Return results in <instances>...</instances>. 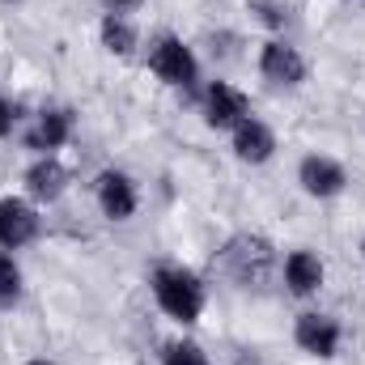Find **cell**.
Masks as SVG:
<instances>
[{
    "label": "cell",
    "instance_id": "1",
    "mask_svg": "<svg viewBox=\"0 0 365 365\" xmlns=\"http://www.w3.org/2000/svg\"><path fill=\"white\" fill-rule=\"evenodd\" d=\"M153 297H158V306L175 323H182V327L204 314V280L191 272V268H179V264H162L153 272Z\"/></svg>",
    "mask_w": 365,
    "mask_h": 365
},
{
    "label": "cell",
    "instance_id": "2",
    "mask_svg": "<svg viewBox=\"0 0 365 365\" xmlns=\"http://www.w3.org/2000/svg\"><path fill=\"white\" fill-rule=\"evenodd\" d=\"M272 242L268 238H259V234H238V238H230L225 242V251H221V268L230 272L234 284H242V289H259L268 276H272Z\"/></svg>",
    "mask_w": 365,
    "mask_h": 365
},
{
    "label": "cell",
    "instance_id": "3",
    "mask_svg": "<svg viewBox=\"0 0 365 365\" xmlns=\"http://www.w3.org/2000/svg\"><path fill=\"white\" fill-rule=\"evenodd\" d=\"M149 68L170 86V90H195L200 81V64L191 56V47L175 38V34H162L153 47H149Z\"/></svg>",
    "mask_w": 365,
    "mask_h": 365
},
{
    "label": "cell",
    "instance_id": "4",
    "mask_svg": "<svg viewBox=\"0 0 365 365\" xmlns=\"http://www.w3.org/2000/svg\"><path fill=\"white\" fill-rule=\"evenodd\" d=\"M297 182H302L306 195H314V200H331V195H340V191L349 187V170H344L336 158L306 153V158L297 162Z\"/></svg>",
    "mask_w": 365,
    "mask_h": 365
},
{
    "label": "cell",
    "instance_id": "5",
    "mask_svg": "<svg viewBox=\"0 0 365 365\" xmlns=\"http://www.w3.org/2000/svg\"><path fill=\"white\" fill-rule=\"evenodd\" d=\"M247 115H251L247 93L234 90L230 81H212V86L204 90V123H208V128H217V132H234Z\"/></svg>",
    "mask_w": 365,
    "mask_h": 365
},
{
    "label": "cell",
    "instance_id": "6",
    "mask_svg": "<svg viewBox=\"0 0 365 365\" xmlns=\"http://www.w3.org/2000/svg\"><path fill=\"white\" fill-rule=\"evenodd\" d=\"M259 73H264L268 86L293 90V86L306 81V60H302V51H297L293 43L272 38V43H264V51H259Z\"/></svg>",
    "mask_w": 365,
    "mask_h": 365
},
{
    "label": "cell",
    "instance_id": "7",
    "mask_svg": "<svg viewBox=\"0 0 365 365\" xmlns=\"http://www.w3.org/2000/svg\"><path fill=\"white\" fill-rule=\"evenodd\" d=\"M293 340H297L302 353L327 361V357H336V349H340V323H336L331 314L306 310V314L297 319V327H293Z\"/></svg>",
    "mask_w": 365,
    "mask_h": 365
},
{
    "label": "cell",
    "instance_id": "8",
    "mask_svg": "<svg viewBox=\"0 0 365 365\" xmlns=\"http://www.w3.org/2000/svg\"><path fill=\"white\" fill-rule=\"evenodd\" d=\"M68 136H73V110L68 106H47V110H38L34 128L26 132V149H34L38 158H47V153L64 149Z\"/></svg>",
    "mask_w": 365,
    "mask_h": 365
},
{
    "label": "cell",
    "instance_id": "9",
    "mask_svg": "<svg viewBox=\"0 0 365 365\" xmlns=\"http://www.w3.org/2000/svg\"><path fill=\"white\" fill-rule=\"evenodd\" d=\"M93 195H98V208L106 221H128L136 212V182L123 170H102L93 182Z\"/></svg>",
    "mask_w": 365,
    "mask_h": 365
},
{
    "label": "cell",
    "instance_id": "10",
    "mask_svg": "<svg viewBox=\"0 0 365 365\" xmlns=\"http://www.w3.org/2000/svg\"><path fill=\"white\" fill-rule=\"evenodd\" d=\"M38 238V212L26 200H0V251H17Z\"/></svg>",
    "mask_w": 365,
    "mask_h": 365
},
{
    "label": "cell",
    "instance_id": "11",
    "mask_svg": "<svg viewBox=\"0 0 365 365\" xmlns=\"http://www.w3.org/2000/svg\"><path fill=\"white\" fill-rule=\"evenodd\" d=\"M234 153H238V162H251V166H264L268 158L276 153V136L272 128L264 123V119H255V115H247L234 132Z\"/></svg>",
    "mask_w": 365,
    "mask_h": 365
},
{
    "label": "cell",
    "instance_id": "12",
    "mask_svg": "<svg viewBox=\"0 0 365 365\" xmlns=\"http://www.w3.org/2000/svg\"><path fill=\"white\" fill-rule=\"evenodd\" d=\"M323 259L314 255V251H289L284 255V289L293 293V297H310V293H319L323 289Z\"/></svg>",
    "mask_w": 365,
    "mask_h": 365
},
{
    "label": "cell",
    "instance_id": "13",
    "mask_svg": "<svg viewBox=\"0 0 365 365\" xmlns=\"http://www.w3.org/2000/svg\"><path fill=\"white\" fill-rule=\"evenodd\" d=\"M64 187H68V170L56 162V153H47V158H38L30 170H26V191L34 195V200H60L64 195Z\"/></svg>",
    "mask_w": 365,
    "mask_h": 365
},
{
    "label": "cell",
    "instance_id": "14",
    "mask_svg": "<svg viewBox=\"0 0 365 365\" xmlns=\"http://www.w3.org/2000/svg\"><path fill=\"white\" fill-rule=\"evenodd\" d=\"M98 34H102V47H106L110 56H132V51H136V30H132V21H128L123 13H115V9L102 17Z\"/></svg>",
    "mask_w": 365,
    "mask_h": 365
},
{
    "label": "cell",
    "instance_id": "15",
    "mask_svg": "<svg viewBox=\"0 0 365 365\" xmlns=\"http://www.w3.org/2000/svg\"><path fill=\"white\" fill-rule=\"evenodd\" d=\"M21 302V268L13 255H0V310H13Z\"/></svg>",
    "mask_w": 365,
    "mask_h": 365
},
{
    "label": "cell",
    "instance_id": "16",
    "mask_svg": "<svg viewBox=\"0 0 365 365\" xmlns=\"http://www.w3.org/2000/svg\"><path fill=\"white\" fill-rule=\"evenodd\" d=\"M162 365H208V357H204V349L200 344H170L166 349V357H162Z\"/></svg>",
    "mask_w": 365,
    "mask_h": 365
},
{
    "label": "cell",
    "instance_id": "17",
    "mask_svg": "<svg viewBox=\"0 0 365 365\" xmlns=\"http://www.w3.org/2000/svg\"><path fill=\"white\" fill-rule=\"evenodd\" d=\"M255 9H259V17H264L268 26H284V21H289V9L276 4V0H255Z\"/></svg>",
    "mask_w": 365,
    "mask_h": 365
},
{
    "label": "cell",
    "instance_id": "18",
    "mask_svg": "<svg viewBox=\"0 0 365 365\" xmlns=\"http://www.w3.org/2000/svg\"><path fill=\"white\" fill-rule=\"evenodd\" d=\"M13 123H17V110H13V102H9V98L0 93V140H4L9 132H13Z\"/></svg>",
    "mask_w": 365,
    "mask_h": 365
},
{
    "label": "cell",
    "instance_id": "19",
    "mask_svg": "<svg viewBox=\"0 0 365 365\" xmlns=\"http://www.w3.org/2000/svg\"><path fill=\"white\" fill-rule=\"evenodd\" d=\"M110 9H132V4H140V0H106Z\"/></svg>",
    "mask_w": 365,
    "mask_h": 365
},
{
    "label": "cell",
    "instance_id": "20",
    "mask_svg": "<svg viewBox=\"0 0 365 365\" xmlns=\"http://www.w3.org/2000/svg\"><path fill=\"white\" fill-rule=\"evenodd\" d=\"M30 365H51V361H30Z\"/></svg>",
    "mask_w": 365,
    "mask_h": 365
},
{
    "label": "cell",
    "instance_id": "21",
    "mask_svg": "<svg viewBox=\"0 0 365 365\" xmlns=\"http://www.w3.org/2000/svg\"><path fill=\"white\" fill-rule=\"evenodd\" d=\"M361 255H365V238H361Z\"/></svg>",
    "mask_w": 365,
    "mask_h": 365
}]
</instances>
